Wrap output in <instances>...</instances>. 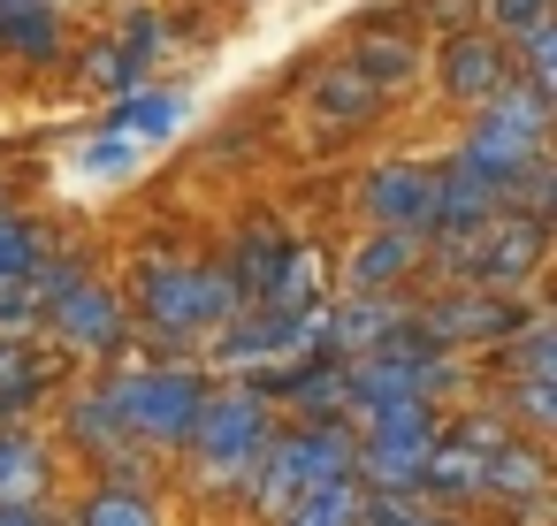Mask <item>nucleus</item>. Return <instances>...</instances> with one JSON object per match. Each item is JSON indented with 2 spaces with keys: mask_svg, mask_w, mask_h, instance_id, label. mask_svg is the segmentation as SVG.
Masks as SVG:
<instances>
[{
  "mask_svg": "<svg viewBox=\"0 0 557 526\" xmlns=\"http://www.w3.org/2000/svg\"><path fill=\"white\" fill-rule=\"evenodd\" d=\"M519 47H527V85H534V92H549V70H557V62H549V54H557L549 16H542V24H527V32H519Z\"/></svg>",
  "mask_w": 557,
  "mask_h": 526,
  "instance_id": "393cba45",
  "label": "nucleus"
},
{
  "mask_svg": "<svg viewBox=\"0 0 557 526\" xmlns=\"http://www.w3.org/2000/svg\"><path fill=\"white\" fill-rule=\"evenodd\" d=\"M85 526H153V511H146L123 480H115V488H100V496L85 503Z\"/></svg>",
  "mask_w": 557,
  "mask_h": 526,
  "instance_id": "5701e85b",
  "label": "nucleus"
},
{
  "mask_svg": "<svg viewBox=\"0 0 557 526\" xmlns=\"http://www.w3.org/2000/svg\"><path fill=\"white\" fill-rule=\"evenodd\" d=\"M268 389H275V397H298V404H336V397H344V359H321V366L298 359V366H283Z\"/></svg>",
  "mask_w": 557,
  "mask_h": 526,
  "instance_id": "f3484780",
  "label": "nucleus"
},
{
  "mask_svg": "<svg viewBox=\"0 0 557 526\" xmlns=\"http://www.w3.org/2000/svg\"><path fill=\"white\" fill-rule=\"evenodd\" d=\"M374 100H382V92H374L359 70H344V62H336L329 77H313V115H321L329 130H351V123H367V115H374Z\"/></svg>",
  "mask_w": 557,
  "mask_h": 526,
  "instance_id": "4468645a",
  "label": "nucleus"
},
{
  "mask_svg": "<svg viewBox=\"0 0 557 526\" xmlns=\"http://www.w3.org/2000/svg\"><path fill=\"white\" fill-rule=\"evenodd\" d=\"M534 260H542V222H527V214H511V222H496V229H466V237H450V267H458L466 283H481V290L519 283Z\"/></svg>",
  "mask_w": 557,
  "mask_h": 526,
  "instance_id": "0eeeda50",
  "label": "nucleus"
},
{
  "mask_svg": "<svg viewBox=\"0 0 557 526\" xmlns=\"http://www.w3.org/2000/svg\"><path fill=\"white\" fill-rule=\"evenodd\" d=\"M39 275V229L24 214H0V283H32Z\"/></svg>",
  "mask_w": 557,
  "mask_h": 526,
  "instance_id": "412c9836",
  "label": "nucleus"
},
{
  "mask_svg": "<svg viewBox=\"0 0 557 526\" xmlns=\"http://www.w3.org/2000/svg\"><path fill=\"white\" fill-rule=\"evenodd\" d=\"M412 260H420V237H412V229H382V237L351 260V283H359V290H382V283H397Z\"/></svg>",
  "mask_w": 557,
  "mask_h": 526,
  "instance_id": "2eb2a0df",
  "label": "nucleus"
},
{
  "mask_svg": "<svg viewBox=\"0 0 557 526\" xmlns=\"http://www.w3.org/2000/svg\"><path fill=\"white\" fill-rule=\"evenodd\" d=\"M131 161H138V146H131V138H108V146H92V153H85V168H92V176H115V168H131Z\"/></svg>",
  "mask_w": 557,
  "mask_h": 526,
  "instance_id": "bb28decb",
  "label": "nucleus"
},
{
  "mask_svg": "<svg viewBox=\"0 0 557 526\" xmlns=\"http://www.w3.org/2000/svg\"><path fill=\"white\" fill-rule=\"evenodd\" d=\"M443 85L458 92V100H496V92H511L519 77H511V47L496 39V32H466V39H450V54H443Z\"/></svg>",
  "mask_w": 557,
  "mask_h": 526,
  "instance_id": "9d476101",
  "label": "nucleus"
},
{
  "mask_svg": "<svg viewBox=\"0 0 557 526\" xmlns=\"http://www.w3.org/2000/svg\"><path fill=\"white\" fill-rule=\"evenodd\" d=\"M542 130H549V92L511 85V92H496V100L481 108V123H473V138H466V153L511 184L527 161H542Z\"/></svg>",
  "mask_w": 557,
  "mask_h": 526,
  "instance_id": "7ed1b4c3",
  "label": "nucleus"
},
{
  "mask_svg": "<svg viewBox=\"0 0 557 526\" xmlns=\"http://www.w3.org/2000/svg\"><path fill=\"white\" fill-rule=\"evenodd\" d=\"M321 336H329V351H336V359H351V351H367V343L382 351V343H397V336H405V313H397L389 298H359V305H344Z\"/></svg>",
  "mask_w": 557,
  "mask_h": 526,
  "instance_id": "ddd939ff",
  "label": "nucleus"
},
{
  "mask_svg": "<svg viewBox=\"0 0 557 526\" xmlns=\"http://www.w3.org/2000/svg\"><path fill=\"white\" fill-rule=\"evenodd\" d=\"M290 511H298L290 526H351L359 496H351V480H321V488H313V496H298Z\"/></svg>",
  "mask_w": 557,
  "mask_h": 526,
  "instance_id": "4be33fe9",
  "label": "nucleus"
},
{
  "mask_svg": "<svg viewBox=\"0 0 557 526\" xmlns=\"http://www.w3.org/2000/svg\"><path fill=\"white\" fill-rule=\"evenodd\" d=\"M108 123L138 146V138H161V130L176 123V100H169V92H131V100H115V115H108Z\"/></svg>",
  "mask_w": 557,
  "mask_h": 526,
  "instance_id": "aec40b11",
  "label": "nucleus"
},
{
  "mask_svg": "<svg viewBox=\"0 0 557 526\" xmlns=\"http://www.w3.org/2000/svg\"><path fill=\"white\" fill-rule=\"evenodd\" d=\"M519 321H534V313H519L511 298H496V290H466V298H443L428 321H420V336L435 343V336H504V328H519Z\"/></svg>",
  "mask_w": 557,
  "mask_h": 526,
  "instance_id": "f8f14e48",
  "label": "nucleus"
},
{
  "mask_svg": "<svg viewBox=\"0 0 557 526\" xmlns=\"http://www.w3.org/2000/svg\"><path fill=\"white\" fill-rule=\"evenodd\" d=\"M504 199H511V184H504L496 168H481L473 153H458V161L435 176V214H428V229H443V237L488 229V222L504 214Z\"/></svg>",
  "mask_w": 557,
  "mask_h": 526,
  "instance_id": "6e6552de",
  "label": "nucleus"
},
{
  "mask_svg": "<svg viewBox=\"0 0 557 526\" xmlns=\"http://www.w3.org/2000/svg\"><path fill=\"white\" fill-rule=\"evenodd\" d=\"M542 16H549V0H488L496 39H504V32H527V24H542Z\"/></svg>",
  "mask_w": 557,
  "mask_h": 526,
  "instance_id": "a878e982",
  "label": "nucleus"
},
{
  "mask_svg": "<svg viewBox=\"0 0 557 526\" xmlns=\"http://www.w3.org/2000/svg\"><path fill=\"white\" fill-rule=\"evenodd\" d=\"M32 305H39V298H32V283H0V321H9V328H16V321H32Z\"/></svg>",
  "mask_w": 557,
  "mask_h": 526,
  "instance_id": "cd10ccee",
  "label": "nucleus"
},
{
  "mask_svg": "<svg viewBox=\"0 0 557 526\" xmlns=\"http://www.w3.org/2000/svg\"><path fill=\"white\" fill-rule=\"evenodd\" d=\"M443 381H450V374H443V359H435V343H428L420 328H405V336L382 343L374 359H344V397H351L367 419H374V412L428 404Z\"/></svg>",
  "mask_w": 557,
  "mask_h": 526,
  "instance_id": "f257e3e1",
  "label": "nucleus"
},
{
  "mask_svg": "<svg viewBox=\"0 0 557 526\" xmlns=\"http://www.w3.org/2000/svg\"><path fill=\"white\" fill-rule=\"evenodd\" d=\"M108 412H123L138 435H153V442H176V435H191L199 427V404H207V389L191 381V374H123L108 397H100Z\"/></svg>",
  "mask_w": 557,
  "mask_h": 526,
  "instance_id": "20e7f679",
  "label": "nucleus"
},
{
  "mask_svg": "<svg viewBox=\"0 0 557 526\" xmlns=\"http://www.w3.org/2000/svg\"><path fill=\"white\" fill-rule=\"evenodd\" d=\"M412 62H420V54H412V39H397V32H382V39H359V54H351L344 70H359V77H367V85L382 92V85H397V77H412Z\"/></svg>",
  "mask_w": 557,
  "mask_h": 526,
  "instance_id": "a211bd4d",
  "label": "nucleus"
},
{
  "mask_svg": "<svg viewBox=\"0 0 557 526\" xmlns=\"http://www.w3.org/2000/svg\"><path fill=\"white\" fill-rule=\"evenodd\" d=\"M115 328H123V313L100 298V290H62V336L70 343H115Z\"/></svg>",
  "mask_w": 557,
  "mask_h": 526,
  "instance_id": "dca6fc26",
  "label": "nucleus"
},
{
  "mask_svg": "<svg viewBox=\"0 0 557 526\" xmlns=\"http://www.w3.org/2000/svg\"><path fill=\"white\" fill-rule=\"evenodd\" d=\"M435 458V427H428V404H405V412H374V435H367V473L382 496H420V465Z\"/></svg>",
  "mask_w": 557,
  "mask_h": 526,
  "instance_id": "423d86ee",
  "label": "nucleus"
},
{
  "mask_svg": "<svg viewBox=\"0 0 557 526\" xmlns=\"http://www.w3.org/2000/svg\"><path fill=\"white\" fill-rule=\"evenodd\" d=\"M199 450L222 465V473H237V465H252L260 450H268V404L260 397H222V404H199Z\"/></svg>",
  "mask_w": 557,
  "mask_h": 526,
  "instance_id": "1a4fd4ad",
  "label": "nucleus"
},
{
  "mask_svg": "<svg viewBox=\"0 0 557 526\" xmlns=\"http://www.w3.org/2000/svg\"><path fill=\"white\" fill-rule=\"evenodd\" d=\"M367 214L420 237L428 214H435V176L428 168H382V176H367Z\"/></svg>",
  "mask_w": 557,
  "mask_h": 526,
  "instance_id": "9b49d317",
  "label": "nucleus"
},
{
  "mask_svg": "<svg viewBox=\"0 0 557 526\" xmlns=\"http://www.w3.org/2000/svg\"><path fill=\"white\" fill-rule=\"evenodd\" d=\"M0 526H39L32 511H9V503H0Z\"/></svg>",
  "mask_w": 557,
  "mask_h": 526,
  "instance_id": "c85d7f7f",
  "label": "nucleus"
},
{
  "mask_svg": "<svg viewBox=\"0 0 557 526\" xmlns=\"http://www.w3.org/2000/svg\"><path fill=\"white\" fill-rule=\"evenodd\" d=\"M138 305L161 321V328H207L222 313H237V290L207 267H176V260H153L138 275Z\"/></svg>",
  "mask_w": 557,
  "mask_h": 526,
  "instance_id": "39448f33",
  "label": "nucleus"
},
{
  "mask_svg": "<svg viewBox=\"0 0 557 526\" xmlns=\"http://www.w3.org/2000/svg\"><path fill=\"white\" fill-rule=\"evenodd\" d=\"M0 39L24 47V54H54V9H47V0H16V9H0Z\"/></svg>",
  "mask_w": 557,
  "mask_h": 526,
  "instance_id": "6ab92c4d",
  "label": "nucleus"
},
{
  "mask_svg": "<svg viewBox=\"0 0 557 526\" xmlns=\"http://www.w3.org/2000/svg\"><path fill=\"white\" fill-rule=\"evenodd\" d=\"M39 480V450L24 435H0V496H32Z\"/></svg>",
  "mask_w": 557,
  "mask_h": 526,
  "instance_id": "b1692460",
  "label": "nucleus"
},
{
  "mask_svg": "<svg viewBox=\"0 0 557 526\" xmlns=\"http://www.w3.org/2000/svg\"><path fill=\"white\" fill-rule=\"evenodd\" d=\"M260 458H268V465H260V503H268V511H290V503L313 496L321 480H344V465H351V435H344L336 419H321V427H306V435L268 442Z\"/></svg>",
  "mask_w": 557,
  "mask_h": 526,
  "instance_id": "f03ea898",
  "label": "nucleus"
}]
</instances>
